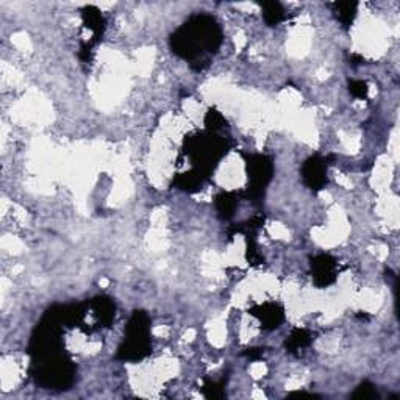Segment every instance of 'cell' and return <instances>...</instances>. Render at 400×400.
Returning <instances> with one entry per match:
<instances>
[{
	"label": "cell",
	"instance_id": "cell-4",
	"mask_svg": "<svg viewBox=\"0 0 400 400\" xmlns=\"http://www.w3.org/2000/svg\"><path fill=\"white\" fill-rule=\"evenodd\" d=\"M313 267H314V277H316V279L318 280L322 279L321 285H328V283H331L334 280V275H333L334 264L330 260V257L322 255V257L316 258L314 263H313Z\"/></svg>",
	"mask_w": 400,
	"mask_h": 400
},
{
	"label": "cell",
	"instance_id": "cell-8",
	"mask_svg": "<svg viewBox=\"0 0 400 400\" xmlns=\"http://www.w3.org/2000/svg\"><path fill=\"white\" fill-rule=\"evenodd\" d=\"M218 206H219L221 213H224V214L227 213V216H228V214H231L230 211H231V208H233V202H231L230 196H228V194L219 196V197H218Z\"/></svg>",
	"mask_w": 400,
	"mask_h": 400
},
{
	"label": "cell",
	"instance_id": "cell-3",
	"mask_svg": "<svg viewBox=\"0 0 400 400\" xmlns=\"http://www.w3.org/2000/svg\"><path fill=\"white\" fill-rule=\"evenodd\" d=\"M303 178L313 190H321L327 183V167L319 158H310L303 167Z\"/></svg>",
	"mask_w": 400,
	"mask_h": 400
},
{
	"label": "cell",
	"instance_id": "cell-5",
	"mask_svg": "<svg viewBox=\"0 0 400 400\" xmlns=\"http://www.w3.org/2000/svg\"><path fill=\"white\" fill-rule=\"evenodd\" d=\"M308 343H310L308 333H306L305 330H296V331L291 334V338H289V350H291V352L299 350V349L305 347Z\"/></svg>",
	"mask_w": 400,
	"mask_h": 400
},
{
	"label": "cell",
	"instance_id": "cell-7",
	"mask_svg": "<svg viewBox=\"0 0 400 400\" xmlns=\"http://www.w3.org/2000/svg\"><path fill=\"white\" fill-rule=\"evenodd\" d=\"M374 397H377V391L369 383H363L353 394V398H374Z\"/></svg>",
	"mask_w": 400,
	"mask_h": 400
},
{
	"label": "cell",
	"instance_id": "cell-1",
	"mask_svg": "<svg viewBox=\"0 0 400 400\" xmlns=\"http://www.w3.org/2000/svg\"><path fill=\"white\" fill-rule=\"evenodd\" d=\"M206 17H197L196 24H186V27L180 30L181 35L174 36V49L177 53L183 55L184 58H193L197 55L200 47L206 49H216L219 44V33L218 27L209 19L208 24H205Z\"/></svg>",
	"mask_w": 400,
	"mask_h": 400
},
{
	"label": "cell",
	"instance_id": "cell-2",
	"mask_svg": "<svg viewBox=\"0 0 400 400\" xmlns=\"http://www.w3.org/2000/svg\"><path fill=\"white\" fill-rule=\"evenodd\" d=\"M149 319L144 313H135L129 325V341L122 350V356L130 360H139L147 353Z\"/></svg>",
	"mask_w": 400,
	"mask_h": 400
},
{
	"label": "cell",
	"instance_id": "cell-6",
	"mask_svg": "<svg viewBox=\"0 0 400 400\" xmlns=\"http://www.w3.org/2000/svg\"><path fill=\"white\" fill-rule=\"evenodd\" d=\"M264 17L267 20V24H277L282 17V8L279 4H267L264 5Z\"/></svg>",
	"mask_w": 400,
	"mask_h": 400
},
{
	"label": "cell",
	"instance_id": "cell-9",
	"mask_svg": "<svg viewBox=\"0 0 400 400\" xmlns=\"http://www.w3.org/2000/svg\"><path fill=\"white\" fill-rule=\"evenodd\" d=\"M350 92L356 97H364L367 94V86L364 81H352L350 83Z\"/></svg>",
	"mask_w": 400,
	"mask_h": 400
}]
</instances>
